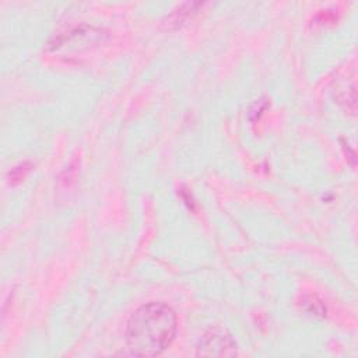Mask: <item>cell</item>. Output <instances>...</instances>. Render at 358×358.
I'll use <instances>...</instances> for the list:
<instances>
[{
  "instance_id": "obj_1",
  "label": "cell",
  "mask_w": 358,
  "mask_h": 358,
  "mask_svg": "<svg viewBox=\"0 0 358 358\" xmlns=\"http://www.w3.org/2000/svg\"><path fill=\"white\" fill-rule=\"evenodd\" d=\"M178 330L175 310L164 302H148L137 308L126 327V343L130 354L155 357L173 341Z\"/></svg>"
},
{
  "instance_id": "obj_2",
  "label": "cell",
  "mask_w": 358,
  "mask_h": 358,
  "mask_svg": "<svg viewBox=\"0 0 358 358\" xmlns=\"http://www.w3.org/2000/svg\"><path fill=\"white\" fill-rule=\"evenodd\" d=\"M236 354V341L222 327H211L204 331L196 345V355L199 357H232Z\"/></svg>"
},
{
  "instance_id": "obj_3",
  "label": "cell",
  "mask_w": 358,
  "mask_h": 358,
  "mask_svg": "<svg viewBox=\"0 0 358 358\" xmlns=\"http://www.w3.org/2000/svg\"><path fill=\"white\" fill-rule=\"evenodd\" d=\"M29 166H31L29 162H22V164L14 166V168L10 171V180H11L13 183L21 180V179L27 175V172L31 169Z\"/></svg>"
}]
</instances>
